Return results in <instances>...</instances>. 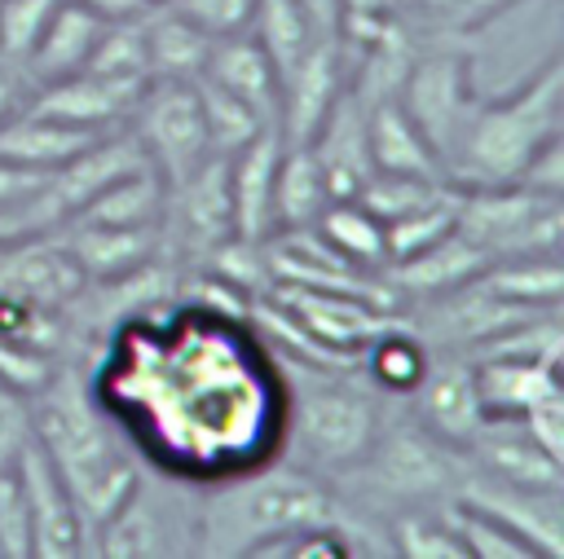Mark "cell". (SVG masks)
<instances>
[{
	"label": "cell",
	"instance_id": "8",
	"mask_svg": "<svg viewBox=\"0 0 564 559\" xmlns=\"http://www.w3.org/2000/svg\"><path fill=\"white\" fill-rule=\"evenodd\" d=\"M18 475H22L26 511H31V555H40V559H70V555H79L84 550V515H79L66 480L40 453L35 440L22 445Z\"/></svg>",
	"mask_w": 564,
	"mask_h": 559
},
{
	"label": "cell",
	"instance_id": "30",
	"mask_svg": "<svg viewBox=\"0 0 564 559\" xmlns=\"http://www.w3.org/2000/svg\"><path fill=\"white\" fill-rule=\"evenodd\" d=\"M370 374L388 392H414L419 379L427 374V352L414 335H405L401 326H388L383 335L370 339Z\"/></svg>",
	"mask_w": 564,
	"mask_h": 559
},
{
	"label": "cell",
	"instance_id": "21",
	"mask_svg": "<svg viewBox=\"0 0 564 559\" xmlns=\"http://www.w3.org/2000/svg\"><path fill=\"white\" fill-rule=\"evenodd\" d=\"M379 449V445H375ZM370 449V453H375ZM379 480L388 484V489H397V493H410V497H419V493H432L436 484H445L449 480V462H445V453H441V440L432 436V431H397L383 449H379Z\"/></svg>",
	"mask_w": 564,
	"mask_h": 559
},
{
	"label": "cell",
	"instance_id": "15",
	"mask_svg": "<svg viewBox=\"0 0 564 559\" xmlns=\"http://www.w3.org/2000/svg\"><path fill=\"white\" fill-rule=\"evenodd\" d=\"M489 264H494V260H489L476 242H467V238L454 229V233H445L441 242H432V246H423V251H414V255H405V260H392V264H383V268H388V282H392L397 291L436 299V295H449V291L476 282Z\"/></svg>",
	"mask_w": 564,
	"mask_h": 559
},
{
	"label": "cell",
	"instance_id": "7",
	"mask_svg": "<svg viewBox=\"0 0 564 559\" xmlns=\"http://www.w3.org/2000/svg\"><path fill=\"white\" fill-rule=\"evenodd\" d=\"M397 101L405 106V114L419 123V132L427 136V145L436 150L441 163H449L476 97H471V79H467V62L454 53H432L423 62H414L401 75V92Z\"/></svg>",
	"mask_w": 564,
	"mask_h": 559
},
{
	"label": "cell",
	"instance_id": "14",
	"mask_svg": "<svg viewBox=\"0 0 564 559\" xmlns=\"http://www.w3.org/2000/svg\"><path fill=\"white\" fill-rule=\"evenodd\" d=\"M66 224H70V233L62 238V246L70 251V260L84 277H101V282L137 277L141 268H150V260L159 251V224H150V229L84 224V220H66Z\"/></svg>",
	"mask_w": 564,
	"mask_h": 559
},
{
	"label": "cell",
	"instance_id": "25",
	"mask_svg": "<svg viewBox=\"0 0 564 559\" xmlns=\"http://www.w3.org/2000/svg\"><path fill=\"white\" fill-rule=\"evenodd\" d=\"M251 35L260 40V48L269 53L273 70H278V88H282V75L326 35H317L308 26V18L300 13L295 0H256V18H251Z\"/></svg>",
	"mask_w": 564,
	"mask_h": 559
},
{
	"label": "cell",
	"instance_id": "20",
	"mask_svg": "<svg viewBox=\"0 0 564 559\" xmlns=\"http://www.w3.org/2000/svg\"><path fill=\"white\" fill-rule=\"evenodd\" d=\"M141 35L150 57V79H198L216 44L207 31H198L194 22L176 18L163 4H154V13L141 18Z\"/></svg>",
	"mask_w": 564,
	"mask_h": 559
},
{
	"label": "cell",
	"instance_id": "34",
	"mask_svg": "<svg viewBox=\"0 0 564 559\" xmlns=\"http://www.w3.org/2000/svg\"><path fill=\"white\" fill-rule=\"evenodd\" d=\"M31 440V405L18 396V383L0 374V462H13Z\"/></svg>",
	"mask_w": 564,
	"mask_h": 559
},
{
	"label": "cell",
	"instance_id": "11",
	"mask_svg": "<svg viewBox=\"0 0 564 559\" xmlns=\"http://www.w3.org/2000/svg\"><path fill=\"white\" fill-rule=\"evenodd\" d=\"M22 238L13 242H0V295L4 299H18V304H31L40 313L66 304L79 295L84 286V273L75 268L70 251L57 242H40V246H18Z\"/></svg>",
	"mask_w": 564,
	"mask_h": 559
},
{
	"label": "cell",
	"instance_id": "36",
	"mask_svg": "<svg viewBox=\"0 0 564 559\" xmlns=\"http://www.w3.org/2000/svg\"><path fill=\"white\" fill-rule=\"evenodd\" d=\"M22 79H26V75H22L18 66H0V123H4V119H13L18 110H26V101H31V97H26Z\"/></svg>",
	"mask_w": 564,
	"mask_h": 559
},
{
	"label": "cell",
	"instance_id": "6",
	"mask_svg": "<svg viewBox=\"0 0 564 559\" xmlns=\"http://www.w3.org/2000/svg\"><path fill=\"white\" fill-rule=\"evenodd\" d=\"M132 119H137L132 141L167 185H176L181 176H189L198 163L212 158L194 79H150Z\"/></svg>",
	"mask_w": 564,
	"mask_h": 559
},
{
	"label": "cell",
	"instance_id": "10",
	"mask_svg": "<svg viewBox=\"0 0 564 559\" xmlns=\"http://www.w3.org/2000/svg\"><path fill=\"white\" fill-rule=\"evenodd\" d=\"M282 150H286V136H282V128L269 123L238 154L225 158L234 238H242V242H260L264 224L273 220V180H278Z\"/></svg>",
	"mask_w": 564,
	"mask_h": 559
},
{
	"label": "cell",
	"instance_id": "1",
	"mask_svg": "<svg viewBox=\"0 0 564 559\" xmlns=\"http://www.w3.org/2000/svg\"><path fill=\"white\" fill-rule=\"evenodd\" d=\"M31 440L66 480L84 528H101L141 484L137 471L119 458L106 418L66 379L40 387V401L31 405Z\"/></svg>",
	"mask_w": 564,
	"mask_h": 559
},
{
	"label": "cell",
	"instance_id": "35",
	"mask_svg": "<svg viewBox=\"0 0 564 559\" xmlns=\"http://www.w3.org/2000/svg\"><path fill=\"white\" fill-rule=\"evenodd\" d=\"M48 185H53V172H40V167H26L0 154V207H22L48 194Z\"/></svg>",
	"mask_w": 564,
	"mask_h": 559
},
{
	"label": "cell",
	"instance_id": "24",
	"mask_svg": "<svg viewBox=\"0 0 564 559\" xmlns=\"http://www.w3.org/2000/svg\"><path fill=\"white\" fill-rule=\"evenodd\" d=\"M560 251H542V255H507V260H494L480 282L511 299V304H524V308H555L560 304V291H564V268L555 260Z\"/></svg>",
	"mask_w": 564,
	"mask_h": 559
},
{
	"label": "cell",
	"instance_id": "31",
	"mask_svg": "<svg viewBox=\"0 0 564 559\" xmlns=\"http://www.w3.org/2000/svg\"><path fill=\"white\" fill-rule=\"evenodd\" d=\"M392 550L414 555V559H463V541L445 519H423V515H397L392 524Z\"/></svg>",
	"mask_w": 564,
	"mask_h": 559
},
{
	"label": "cell",
	"instance_id": "3",
	"mask_svg": "<svg viewBox=\"0 0 564 559\" xmlns=\"http://www.w3.org/2000/svg\"><path fill=\"white\" fill-rule=\"evenodd\" d=\"M330 497L304 471H238L203 506V541L216 555H251L269 537L330 524Z\"/></svg>",
	"mask_w": 564,
	"mask_h": 559
},
{
	"label": "cell",
	"instance_id": "28",
	"mask_svg": "<svg viewBox=\"0 0 564 559\" xmlns=\"http://www.w3.org/2000/svg\"><path fill=\"white\" fill-rule=\"evenodd\" d=\"M441 189H449L445 180H427V176H401V172H370L366 180H361V189L352 194L379 224H388V220H401V216H410L414 207H423V202H432Z\"/></svg>",
	"mask_w": 564,
	"mask_h": 559
},
{
	"label": "cell",
	"instance_id": "26",
	"mask_svg": "<svg viewBox=\"0 0 564 559\" xmlns=\"http://www.w3.org/2000/svg\"><path fill=\"white\" fill-rule=\"evenodd\" d=\"M194 92H198V106H203V128H207V150L216 158H229L238 154L260 128H269L247 101H238L234 92H225L220 84H212L207 75L194 79ZM278 128V123H273Z\"/></svg>",
	"mask_w": 564,
	"mask_h": 559
},
{
	"label": "cell",
	"instance_id": "23",
	"mask_svg": "<svg viewBox=\"0 0 564 559\" xmlns=\"http://www.w3.org/2000/svg\"><path fill=\"white\" fill-rule=\"evenodd\" d=\"M313 229L322 233L326 246H335L352 268H383L388 251H383V224L357 202V198H330Z\"/></svg>",
	"mask_w": 564,
	"mask_h": 559
},
{
	"label": "cell",
	"instance_id": "16",
	"mask_svg": "<svg viewBox=\"0 0 564 559\" xmlns=\"http://www.w3.org/2000/svg\"><path fill=\"white\" fill-rule=\"evenodd\" d=\"M414 401H419V427L432 431L436 440L467 445L476 436V427L485 423V409L476 396V374L458 361L427 365V374L414 387Z\"/></svg>",
	"mask_w": 564,
	"mask_h": 559
},
{
	"label": "cell",
	"instance_id": "13",
	"mask_svg": "<svg viewBox=\"0 0 564 559\" xmlns=\"http://www.w3.org/2000/svg\"><path fill=\"white\" fill-rule=\"evenodd\" d=\"M101 26H106L101 13L84 9L79 0H57L53 13L44 18V26H40L31 53H26V62L18 70L31 79V88H44L53 79H66V75L84 70L88 66V53H93V44L101 35Z\"/></svg>",
	"mask_w": 564,
	"mask_h": 559
},
{
	"label": "cell",
	"instance_id": "9",
	"mask_svg": "<svg viewBox=\"0 0 564 559\" xmlns=\"http://www.w3.org/2000/svg\"><path fill=\"white\" fill-rule=\"evenodd\" d=\"M145 84H150V79L75 70V75H66V79H53V84L35 88L31 101H26V110H40V114H53V119H66V123L106 132V123L132 119V110H137V101H141V92H145Z\"/></svg>",
	"mask_w": 564,
	"mask_h": 559
},
{
	"label": "cell",
	"instance_id": "19",
	"mask_svg": "<svg viewBox=\"0 0 564 559\" xmlns=\"http://www.w3.org/2000/svg\"><path fill=\"white\" fill-rule=\"evenodd\" d=\"M101 136L106 132H93V128H79V123L40 114V110H18L13 119L0 123V154L13 163L40 167V172H57Z\"/></svg>",
	"mask_w": 564,
	"mask_h": 559
},
{
	"label": "cell",
	"instance_id": "33",
	"mask_svg": "<svg viewBox=\"0 0 564 559\" xmlns=\"http://www.w3.org/2000/svg\"><path fill=\"white\" fill-rule=\"evenodd\" d=\"M159 4L172 9L176 18L194 22L212 40L242 35V31H251V18H256V0H159Z\"/></svg>",
	"mask_w": 564,
	"mask_h": 559
},
{
	"label": "cell",
	"instance_id": "5",
	"mask_svg": "<svg viewBox=\"0 0 564 559\" xmlns=\"http://www.w3.org/2000/svg\"><path fill=\"white\" fill-rule=\"evenodd\" d=\"M286 431L304 462L339 471V467H357L370 458L379 440V418H375L370 396L322 379L295 396L286 414Z\"/></svg>",
	"mask_w": 564,
	"mask_h": 559
},
{
	"label": "cell",
	"instance_id": "4",
	"mask_svg": "<svg viewBox=\"0 0 564 559\" xmlns=\"http://www.w3.org/2000/svg\"><path fill=\"white\" fill-rule=\"evenodd\" d=\"M454 194H458L454 229L467 242H476L489 260L560 251V224H564L560 194H542V189H529L520 180L463 185Z\"/></svg>",
	"mask_w": 564,
	"mask_h": 559
},
{
	"label": "cell",
	"instance_id": "27",
	"mask_svg": "<svg viewBox=\"0 0 564 559\" xmlns=\"http://www.w3.org/2000/svg\"><path fill=\"white\" fill-rule=\"evenodd\" d=\"M454 211H458V194L454 189H441L432 202L414 207L410 216L401 220H388L383 224V251H388V264L392 260H405L432 242H441L445 233H454Z\"/></svg>",
	"mask_w": 564,
	"mask_h": 559
},
{
	"label": "cell",
	"instance_id": "2",
	"mask_svg": "<svg viewBox=\"0 0 564 559\" xmlns=\"http://www.w3.org/2000/svg\"><path fill=\"white\" fill-rule=\"evenodd\" d=\"M560 114H564V62L551 57L511 97L471 110V119L445 163L449 185L516 180L551 141H560Z\"/></svg>",
	"mask_w": 564,
	"mask_h": 559
},
{
	"label": "cell",
	"instance_id": "12",
	"mask_svg": "<svg viewBox=\"0 0 564 559\" xmlns=\"http://www.w3.org/2000/svg\"><path fill=\"white\" fill-rule=\"evenodd\" d=\"M361 97V92H357ZM366 154L375 172H401V176H427V180H445V163L436 158V150L427 145V136L419 132V123L405 114V106L392 97H375L366 101Z\"/></svg>",
	"mask_w": 564,
	"mask_h": 559
},
{
	"label": "cell",
	"instance_id": "17",
	"mask_svg": "<svg viewBox=\"0 0 564 559\" xmlns=\"http://www.w3.org/2000/svg\"><path fill=\"white\" fill-rule=\"evenodd\" d=\"M203 75H207L212 84H220L225 92H234L238 101H247L264 123H278V101H282L278 70H273L269 53L260 48V40H256L251 31L216 40L212 53H207Z\"/></svg>",
	"mask_w": 564,
	"mask_h": 559
},
{
	"label": "cell",
	"instance_id": "22",
	"mask_svg": "<svg viewBox=\"0 0 564 559\" xmlns=\"http://www.w3.org/2000/svg\"><path fill=\"white\" fill-rule=\"evenodd\" d=\"M326 202L330 198H326V180H322L313 145H286L282 163H278V180H273V216H278V224L282 229H308Z\"/></svg>",
	"mask_w": 564,
	"mask_h": 559
},
{
	"label": "cell",
	"instance_id": "32",
	"mask_svg": "<svg viewBox=\"0 0 564 559\" xmlns=\"http://www.w3.org/2000/svg\"><path fill=\"white\" fill-rule=\"evenodd\" d=\"M0 555H9V559L31 555V511H26L18 458L0 462Z\"/></svg>",
	"mask_w": 564,
	"mask_h": 559
},
{
	"label": "cell",
	"instance_id": "37",
	"mask_svg": "<svg viewBox=\"0 0 564 559\" xmlns=\"http://www.w3.org/2000/svg\"><path fill=\"white\" fill-rule=\"evenodd\" d=\"M295 4H300V13L308 18V26H313L317 35L335 40V26H339V9H344V0H295Z\"/></svg>",
	"mask_w": 564,
	"mask_h": 559
},
{
	"label": "cell",
	"instance_id": "18",
	"mask_svg": "<svg viewBox=\"0 0 564 559\" xmlns=\"http://www.w3.org/2000/svg\"><path fill=\"white\" fill-rule=\"evenodd\" d=\"M286 313L317 343H326L330 352L352 348V343H370L375 335H383L392 326L379 308H370V304H361L357 295H344V291H304V286H295L291 299H286Z\"/></svg>",
	"mask_w": 564,
	"mask_h": 559
},
{
	"label": "cell",
	"instance_id": "29",
	"mask_svg": "<svg viewBox=\"0 0 564 559\" xmlns=\"http://www.w3.org/2000/svg\"><path fill=\"white\" fill-rule=\"evenodd\" d=\"M445 524L458 533V541H463L467 555H480V559H533V555H538V550H533L520 533H511L502 519H494V515H485V511H476V506H467V502L449 506Z\"/></svg>",
	"mask_w": 564,
	"mask_h": 559
}]
</instances>
